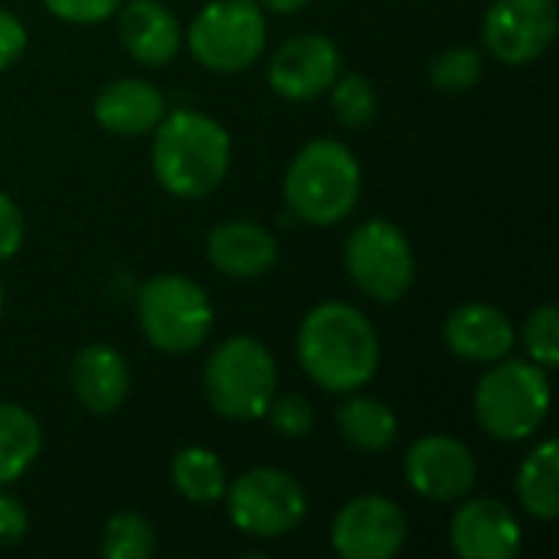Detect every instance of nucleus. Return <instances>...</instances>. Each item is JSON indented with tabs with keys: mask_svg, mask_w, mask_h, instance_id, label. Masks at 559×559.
Instances as JSON below:
<instances>
[{
	"mask_svg": "<svg viewBox=\"0 0 559 559\" xmlns=\"http://www.w3.org/2000/svg\"><path fill=\"white\" fill-rule=\"evenodd\" d=\"M298 364L328 393H354L380 370V337L347 301H324L298 328Z\"/></svg>",
	"mask_w": 559,
	"mask_h": 559,
	"instance_id": "1",
	"label": "nucleus"
},
{
	"mask_svg": "<svg viewBox=\"0 0 559 559\" xmlns=\"http://www.w3.org/2000/svg\"><path fill=\"white\" fill-rule=\"evenodd\" d=\"M233 164V141L219 121L203 111H167L154 128L151 167L160 187L180 200L213 193Z\"/></svg>",
	"mask_w": 559,
	"mask_h": 559,
	"instance_id": "2",
	"label": "nucleus"
},
{
	"mask_svg": "<svg viewBox=\"0 0 559 559\" xmlns=\"http://www.w3.org/2000/svg\"><path fill=\"white\" fill-rule=\"evenodd\" d=\"M357 200L360 164L347 144L314 138L295 154L285 174V203L295 219L308 226H334L350 216Z\"/></svg>",
	"mask_w": 559,
	"mask_h": 559,
	"instance_id": "3",
	"label": "nucleus"
},
{
	"mask_svg": "<svg viewBox=\"0 0 559 559\" xmlns=\"http://www.w3.org/2000/svg\"><path fill=\"white\" fill-rule=\"evenodd\" d=\"M550 413V377L534 360H498L475 390V416L498 442L531 439Z\"/></svg>",
	"mask_w": 559,
	"mask_h": 559,
	"instance_id": "4",
	"label": "nucleus"
},
{
	"mask_svg": "<svg viewBox=\"0 0 559 559\" xmlns=\"http://www.w3.org/2000/svg\"><path fill=\"white\" fill-rule=\"evenodd\" d=\"M278 370L272 350L255 337H229L223 341L203 370V390L223 419L252 423L262 419L275 396Z\"/></svg>",
	"mask_w": 559,
	"mask_h": 559,
	"instance_id": "5",
	"label": "nucleus"
},
{
	"mask_svg": "<svg viewBox=\"0 0 559 559\" xmlns=\"http://www.w3.org/2000/svg\"><path fill=\"white\" fill-rule=\"evenodd\" d=\"M138 321L157 350L183 357L206 344L216 311L197 282L183 275H154L138 292Z\"/></svg>",
	"mask_w": 559,
	"mask_h": 559,
	"instance_id": "6",
	"label": "nucleus"
},
{
	"mask_svg": "<svg viewBox=\"0 0 559 559\" xmlns=\"http://www.w3.org/2000/svg\"><path fill=\"white\" fill-rule=\"evenodd\" d=\"M265 13L255 0H213L190 29L187 46L210 72H242L265 52Z\"/></svg>",
	"mask_w": 559,
	"mask_h": 559,
	"instance_id": "7",
	"label": "nucleus"
},
{
	"mask_svg": "<svg viewBox=\"0 0 559 559\" xmlns=\"http://www.w3.org/2000/svg\"><path fill=\"white\" fill-rule=\"evenodd\" d=\"M344 269L364 295L393 305L413 288L416 255L393 219H367L347 236Z\"/></svg>",
	"mask_w": 559,
	"mask_h": 559,
	"instance_id": "8",
	"label": "nucleus"
},
{
	"mask_svg": "<svg viewBox=\"0 0 559 559\" xmlns=\"http://www.w3.org/2000/svg\"><path fill=\"white\" fill-rule=\"evenodd\" d=\"M226 504H229V521L242 534L262 537V540L292 534L308 514V498H305L301 481L282 468L242 472L229 485Z\"/></svg>",
	"mask_w": 559,
	"mask_h": 559,
	"instance_id": "9",
	"label": "nucleus"
},
{
	"mask_svg": "<svg viewBox=\"0 0 559 559\" xmlns=\"http://www.w3.org/2000/svg\"><path fill=\"white\" fill-rule=\"evenodd\" d=\"M409 524L396 501L360 495L347 501L331 524V547L344 559H393L406 544Z\"/></svg>",
	"mask_w": 559,
	"mask_h": 559,
	"instance_id": "10",
	"label": "nucleus"
},
{
	"mask_svg": "<svg viewBox=\"0 0 559 559\" xmlns=\"http://www.w3.org/2000/svg\"><path fill=\"white\" fill-rule=\"evenodd\" d=\"M557 20V0H495L481 36L488 52L504 66H527L550 49Z\"/></svg>",
	"mask_w": 559,
	"mask_h": 559,
	"instance_id": "11",
	"label": "nucleus"
},
{
	"mask_svg": "<svg viewBox=\"0 0 559 559\" xmlns=\"http://www.w3.org/2000/svg\"><path fill=\"white\" fill-rule=\"evenodd\" d=\"M409 488L426 501H462L478 478V462L472 449L452 436H423L409 445L403 459Z\"/></svg>",
	"mask_w": 559,
	"mask_h": 559,
	"instance_id": "12",
	"label": "nucleus"
},
{
	"mask_svg": "<svg viewBox=\"0 0 559 559\" xmlns=\"http://www.w3.org/2000/svg\"><path fill=\"white\" fill-rule=\"evenodd\" d=\"M341 75V52L331 36L305 33L282 43L269 62V85L288 102L321 98Z\"/></svg>",
	"mask_w": 559,
	"mask_h": 559,
	"instance_id": "13",
	"label": "nucleus"
},
{
	"mask_svg": "<svg viewBox=\"0 0 559 559\" xmlns=\"http://www.w3.org/2000/svg\"><path fill=\"white\" fill-rule=\"evenodd\" d=\"M521 540L514 511L498 498L465 501L452 518V547L462 559H514Z\"/></svg>",
	"mask_w": 559,
	"mask_h": 559,
	"instance_id": "14",
	"label": "nucleus"
},
{
	"mask_svg": "<svg viewBox=\"0 0 559 559\" xmlns=\"http://www.w3.org/2000/svg\"><path fill=\"white\" fill-rule=\"evenodd\" d=\"M514 321L488 301H468L445 318V347L468 364H498L514 350Z\"/></svg>",
	"mask_w": 559,
	"mask_h": 559,
	"instance_id": "15",
	"label": "nucleus"
},
{
	"mask_svg": "<svg viewBox=\"0 0 559 559\" xmlns=\"http://www.w3.org/2000/svg\"><path fill=\"white\" fill-rule=\"evenodd\" d=\"M167 115L164 92L151 85L147 79H115L102 85L95 95V121L108 134L134 138L157 128V121Z\"/></svg>",
	"mask_w": 559,
	"mask_h": 559,
	"instance_id": "16",
	"label": "nucleus"
},
{
	"mask_svg": "<svg viewBox=\"0 0 559 559\" xmlns=\"http://www.w3.org/2000/svg\"><path fill=\"white\" fill-rule=\"evenodd\" d=\"M206 255L229 278H259L278 262V242L252 219H229L210 233Z\"/></svg>",
	"mask_w": 559,
	"mask_h": 559,
	"instance_id": "17",
	"label": "nucleus"
},
{
	"mask_svg": "<svg viewBox=\"0 0 559 559\" xmlns=\"http://www.w3.org/2000/svg\"><path fill=\"white\" fill-rule=\"evenodd\" d=\"M69 377H72L75 400L95 416L115 413L124 403L128 386H131V373H128L124 357L108 344L82 347L72 360Z\"/></svg>",
	"mask_w": 559,
	"mask_h": 559,
	"instance_id": "18",
	"label": "nucleus"
},
{
	"mask_svg": "<svg viewBox=\"0 0 559 559\" xmlns=\"http://www.w3.org/2000/svg\"><path fill=\"white\" fill-rule=\"evenodd\" d=\"M118 36L124 49L144 66L170 62L183 43L177 16L157 0H131L118 16Z\"/></svg>",
	"mask_w": 559,
	"mask_h": 559,
	"instance_id": "19",
	"label": "nucleus"
},
{
	"mask_svg": "<svg viewBox=\"0 0 559 559\" xmlns=\"http://www.w3.org/2000/svg\"><path fill=\"white\" fill-rule=\"evenodd\" d=\"M337 429L344 436V442H350L357 452H386L396 442L400 423L396 413L373 396H350L347 403H341L337 409Z\"/></svg>",
	"mask_w": 559,
	"mask_h": 559,
	"instance_id": "20",
	"label": "nucleus"
},
{
	"mask_svg": "<svg viewBox=\"0 0 559 559\" xmlns=\"http://www.w3.org/2000/svg\"><path fill=\"white\" fill-rule=\"evenodd\" d=\"M43 452L36 416L16 403H0V488L23 478Z\"/></svg>",
	"mask_w": 559,
	"mask_h": 559,
	"instance_id": "21",
	"label": "nucleus"
},
{
	"mask_svg": "<svg viewBox=\"0 0 559 559\" xmlns=\"http://www.w3.org/2000/svg\"><path fill=\"white\" fill-rule=\"evenodd\" d=\"M518 498L527 514L540 521L559 518V445L554 439L540 442L518 472Z\"/></svg>",
	"mask_w": 559,
	"mask_h": 559,
	"instance_id": "22",
	"label": "nucleus"
},
{
	"mask_svg": "<svg viewBox=\"0 0 559 559\" xmlns=\"http://www.w3.org/2000/svg\"><path fill=\"white\" fill-rule=\"evenodd\" d=\"M170 481L190 504H213L226 495V468L213 449L187 445L170 462Z\"/></svg>",
	"mask_w": 559,
	"mask_h": 559,
	"instance_id": "23",
	"label": "nucleus"
},
{
	"mask_svg": "<svg viewBox=\"0 0 559 559\" xmlns=\"http://www.w3.org/2000/svg\"><path fill=\"white\" fill-rule=\"evenodd\" d=\"M157 547L154 527L141 514H115L102 531V554L108 559H151Z\"/></svg>",
	"mask_w": 559,
	"mask_h": 559,
	"instance_id": "24",
	"label": "nucleus"
},
{
	"mask_svg": "<svg viewBox=\"0 0 559 559\" xmlns=\"http://www.w3.org/2000/svg\"><path fill=\"white\" fill-rule=\"evenodd\" d=\"M481 72H485V59L472 46H452V49L439 52L429 66L432 85L445 95H462V92L475 88Z\"/></svg>",
	"mask_w": 559,
	"mask_h": 559,
	"instance_id": "25",
	"label": "nucleus"
},
{
	"mask_svg": "<svg viewBox=\"0 0 559 559\" xmlns=\"http://www.w3.org/2000/svg\"><path fill=\"white\" fill-rule=\"evenodd\" d=\"M328 92H331V105H334V115H337L341 124L364 128V124H370L377 118L380 102H377V92H373L367 75H357V72L337 75Z\"/></svg>",
	"mask_w": 559,
	"mask_h": 559,
	"instance_id": "26",
	"label": "nucleus"
},
{
	"mask_svg": "<svg viewBox=\"0 0 559 559\" xmlns=\"http://www.w3.org/2000/svg\"><path fill=\"white\" fill-rule=\"evenodd\" d=\"M524 347H527V357L544 367V370H554L559 364V311L554 305H540L527 314L524 321Z\"/></svg>",
	"mask_w": 559,
	"mask_h": 559,
	"instance_id": "27",
	"label": "nucleus"
},
{
	"mask_svg": "<svg viewBox=\"0 0 559 559\" xmlns=\"http://www.w3.org/2000/svg\"><path fill=\"white\" fill-rule=\"evenodd\" d=\"M272 429L285 439H305L314 429V409L305 396H272L269 409H265Z\"/></svg>",
	"mask_w": 559,
	"mask_h": 559,
	"instance_id": "28",
	"label": "nucleus"
},
{
	"mask_svg": "<svg viewBox=\"0 0 559 559\" xmlns=\"http://www.w3.org/2000/svg\"><path fill=\"white\" fill-rule=\"evenodd\" d=\"M43 7L66 23H102L121 7V0H43Z\"/></svg>",
	"mask_w": 559,
	"mask_h": 559,
	"instance_id": "29",
	"label": "nucleus"
},
{
	"mask_svg": "<svg viewBox=\"0 0 559 559\" xmlns=\"http://www.w3.org/2000/svg\"><path fill=\"white\" fill-rule=\"evenodd\" d=\"M29 531V514L20 498L0 488V547H13L26 537Z\"/></svg>",
	"mask_w": 559,
	"mask_h": 559,
	"instance_id": "30",
	"label": "nucleus"
},
{
	"mask_svg": "<svg viewBox=\"0 0 559 559\" xmlns=\"http://www.w3.org/2000/svg\"><path fill=\"white\" fill-rule=\"evenodd\" d=\"M23 233H26V226H23V213H20V206H16V203L0 190V262L20 252V246H23Z\"/></svg>",
	"mask_w": 559,
	"mask_h": 559,
	"instance_id": "31",
	"label": "nucleus"
},
{
	"mask_svg": "<svg viewBox=\"0 0 559 559\" xmlns=\"http://www.w3.org/2000/svg\"><path fill=\"white\" fill-rule=\"evenodd\" d=\"M23 49H26V26L20 23V16L0 7V72L10 69L23 56Z\"/></svg>",
	"mask_w": 559,
	"mask_h": 559,
	"instance_id": "32",
	"label": "nucleus"
},
{
	"mask_svg": "<svg viewBox=\"0 0 559 559\" xmlns=\"http://www.w3.org/2000/svg\"><path fill=\"white\" fill-rule=\"evenodd\" d=\"M255 3L265 7V10H272V13H295V10L308 7L311 0H255Z\"/></svg>",
	"mask_w": 559,
	"mask_h": 559,
	"instance_id": "33",
	"label": "nucleus"
},
{
	"mask_svg": "<svg viewBox=\"0 0 559 559\" xmlns=\"http://www.w3.org/2000/svg\"><path fill=\"white\" fill-rule=\"evenodd\" d=\"M0 314H3V285H0Z\"/></svg>",
	"mask_w": 559,
	"mask_h": 559,
	"instance_id": "34",
	"label": "nucleus"
}]
</instances>
